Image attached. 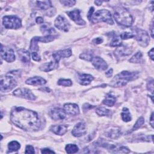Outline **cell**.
<instances>
[{"mask_svg":"<svg viewBox=\"0 0 154 154\" xmlns=\"http://www.w3.org/2000/svg\"><path fill=\"white\" fill-rule=\"evenodd\" d=\"M25 153H34L35 151H34V147L31 146V145L26 146V148H25Z\"/></svg>","mask_w":154,"mask_h":154,"instance_id":"40","label":"cell"},{"mask_svg":"<svg viewBox=\"0 0 154 154\" xmlns=\"http://www.w3.org/2000/svg\"><path fill=\"white\" fill-rule=\"evenodd\" d=\"M76 81L82 85H87L91 83L94 78L92 75L85 73H77L76 76Z\"/></svg>","mask_w":154,"mask_h":154,"instance_id":"15","label":"cell"},{"mask_svg":"<svg viewBox=\"0 0 154 154\" xmlns=\"http://www.w3.org/2000/svg\"><path fill=\"white\" fill-rule=\"evenodd\" d=\"M50 130L54 134L59 135H63L67 131V126L66 125H57L51 127Z\"/></svg>","mask_w":154,"mask_h":154,"instance_id":"19","label":"cell"},{"mask_svg":"<svg viewBox=\"0 0 154 154\" xmlns=\"http://www.w3.org/2000/svg\"><path fill=\"white\" fill-rule=\"evenodd\" d=\"M153 48H152L150 51H149V53H148V54H149V56L150 57V58H151V60H153Z\"/></svg>","mask_w":154,"mask_h":154,"instance_id":"47","label":"cell"},{"mask_svg":"<svg viewBox=\"0 0 154 154\" xmlns=\"http://www.w3.org/2000/svg\"><path fill=\"white\" fill-rule=\"evenodd\" d=\"M58 67V63L54 60V61H50L49 63H46L42 64L40 66V69L42 71L47 72H49L52 70H54L55 69H57Z\"/></svg>","mask_w":154,"mask_h":154,"instance_id":"20","label":"cell"},{"mask_svg":"<svg viewBox=\"0 0 154 154\" xmlns=\"http://www.w3.org/2000/svg\"><path fill=\"white\" fill-rule=\"evenodd\" d=\"M138 76L137 72L123 71L116 75L111 81L109 85L112 87H120L125 86L126 84L134 80Z\"/></svg>","mask_w":154,"mask_h":154,"instance_id":"2","label":"cell"},{"mask_svg":"<svg viewBox=\"0 0 154 154\" xmlns=\"http://www.w3.org/2000/svg\"><path fill=\"white\" fill-rule=\"evenodd\" d=\"M109 37H111V39L109 43V45L112 47H116V46H119L122 45V42L120 40V38L117 35V34L114 32H110L108 34Z\"/></svg>","mask_w":154,"mask_h":154,"instance_id":"23","label":"cell"},{"mask_svg":"<svg viewBox=\"0 0 154 154\" xmlns=\"http://www.w3.org/2000/svg\"><path fill=\"white\" fill-rule=\"evenodd\" d=\"M144 123V119L143 117H140L138 120L136 122L135 124L134 125V126H133L132 129H131V132H132V131H135L136 129H138L141 125H143Z\"/></svg>","mask_w":154,"mask_h":154,"instance_id":"36","label":"cell"},{"mask_svg":"<svg viewBox=\"0 0 154 154\" xmlns=\"http://www.w3.org/2000/svg\"><path fill=\"white\" fill-rule=\"evenodd\" d=\"M132 31L134 37L140 46L146 47L149 45L150 42L149 35L146 31L140 28H133Z\"/></svg>","mask_w":154,"mask_h":154,"instance_id":"6","label":"cell"},{"mask_svg":"<svg viewBox=\"0 0 154 154\" xmlns=\"http://www.w3.org/2000/svg\"><path fill=\"white\" fill-rule=\"evenodd\" d=\"M116 101V97L112 95L111 93H108L105 99L103 100V103L106 106H112L114 105Z\"/></svg>","mask_w":154,"mask_h":154,"instance_id":"24","label":"cell"},{"mask_svg":"<svg viewBox=\"0 0 154 154\" xmlns=\"http://www.w3.org/2000/svg\"><path fill=\"white\" fill-rule=\"evenodd\" d=\"M1 56L5 61L8 63L14 61L16 58L14 51L10 48L4 47L2 45H1Z\"/></svg>","mask_w":154,"mask_h":154,"instance_id":"10","label":"cell"},{"mask_svg":"<svg viewBox=\"0 0 154 154\" xmlns=\"http://www.w3.org/2000/svg\"><path fill=\"white\" fill-rule=\"evenodd\" d=\"M14 95L16 96L26 99L28 100H35L36 97L35 95L31 92V91L28 88H19L16 89L13 92Z\"/></svg>","mask_w":154,"mask_h":154,"instance_id":"9","label":"cell"},{"mask_svg":"<svg viewBox=\"0 0 154 154\" xmlns=\"http://www.w3.org/2000/svg\"><path fill=\"white\" fill-rule=\"evenodd\" d=\"M72 52L71 49H65L63 50L58 51L52 54V57L54 60L57 63H59L60 60L62 58L69 57L72 55Z\"/></svg>","mask_w":154,"mask_h":154,"instance_id":"16","label":"cell"},{"mask_svg":"<svg viewBox=\"0 0 154 154\" xmlns=\"http://www.w3.org/2000/svg\"><path fill=\"white\" fill-rule=\"evenodd\" d=\"M133 34L132 32H123L120 34V38L123 40H126L129 38H133Z\"/></svg>","mask_w":154,"mask_h":154,"instance_id":"37","label":"cell"},{"mask_svg":"<svg viewBox=\"0 0 154 154\" xmlns=\"http://www.w3.org/2000/svg\"><path fill=\"white\" fill-rule=\"evenodd\" d=\"M93 42L95 44H100L103 42V40L101 38H96L93 40Z\"/></svg>","mask_w":154,"mask_h":154,"instance_id":"43","label":"cell"},{"mask_svg":"<svg viewBox=\"0 0 154 154\" xmlns=\"http://www.w3.org/2000/svg\"><path fill=\"white\" fill-rule=\"evenodd\" d=\"M56 38L54 35H45L44 37H34L32 38L30 43L29 49L32 52H36L38 51V46L37 45L38 42L42 43H48L52 42Z\"/></svg>","mask_w":154,"mask_h":154,"instance_id":"8","label":"cell"},{"mask_svg":"<svg viewBox=\"0 0 154 154\" xmlns=\"http://www.w3.org/2000/svg\"><path fill=\"white\" fill-rule=\"evenodd\" d=\"M10 119L16 126L26 131H36L41 126L37 112L21 106L12 109Z\"/></svg>","mask_w":154,"mask_h":154,"instance_id":"1","label":"cell"},{"mask_svg":"<svg viewBox=\"0 0 154 154\" xmlns=\"http://www.w3.org/2000/svg\"><path fill=\"white\" fill-rule=\"evenodd\" d=\"M105 75H106V76L108 78H109V77L112 76V69H109V70L105 73Z\"/></svg>","mask_w":154,"mask_h":154,"instance_id":"45","label":"cell"},{"mask_svg":"<svg viewBox=\"0 0 154 154\" xmlns=\"http://www.w3.org/2000/svg\"><path fill=\"white\" fill-rule=\"evenodd\" d=\"M147 88L153 94V80L152 79H151V81H149L147 82Z\"/></svg>","mask_w":154,"mask_h":154,"instance_id":"39","label":"cell"},{"mask_svg":"<svg viewBox=\"0 0 154 154\" xmlns=\"http://www.w3.org/2000/svg\"><path fill=\"white\" fill-rule=\"evenodd\" d=\"M14 73L11 72L5 75L1 76L0 87L2 92H8L17 85V81L15 76H14Z\"/></svg>","mask_w":154,"mask_h":154,"instance_id":"4","label":"cell"},{"mask_svg":"<svg viewBox=\"0 0 154 154\" xmlns=\"http://www.w3.org/2000/svg\"><path fill=\"white\" fill-rule=\"evenodd\" d=\"M31 56H32V58L33 60H34L35 61H39L41 60V58H40V55L36 52H32Z\"/></svg>","mask_w":154,"mask_h":154,"instance_id":"41","label":"cell"},{"mask_svg":"<svg viewBox=\"0 0 154 154\" xmlns=\"http://www.w3.org/2000/svg\"><path fill=\"white\" fill-rule=\"evenodd\" d=\"M113 16L119 25L126 27H129L132 25L133 17L132 15L122 6H117L114 8Z\"/></svg>","mask_w":154,"mask_h":154,"instance_id":"3","label":"cell"},{"mask_svg":"<svg viewBox=\"0 0 154 154\" xmlns=\"http://www.w3.org/2000/svg\"><path fill=\"white\" fill-rule=\"evenodd\" d=\"M66 151L67 153H74L78 151V147L74 144H68L65 147Z\"/></svg>","mask_w":154,"mask_h":154,"instance_id":"32","label":"cell"},{"mask_svg":"<svg viewBox=\"0 0 154 154\" xmlns=\"http://www.w3.org/2000/svg\"><path fill=\"white\" fill-rule=\"evenodd\" d=\"M96 112L97 115L100 116H108L110 114L111 111L110 110L106 109L105 107H98L96 110Z\"/></svg>","mask_w":154,"mask_h":154,"instance_id":"31","label":"cell"},{"mask_svg":"<svg viewBox=\"0 0 154 154\" xmlns=\"http://www.w3.org/2000/svg\"><path fill=\"white\" fill-rule=\"evenodd\" d=\"M91 62L94 67L98 70H105L108 67V64L106 63L99 57H93L91 60Z\"/></svg>","mask_w":154,"mask_h":154,"instance_id":"17","label":"cell"},{"mask_svg":"<svg viewBox=\"0 0 154 154\" xmlns=\"http://www.w3.org/2000/svg\"><path fill=\"white\" fill-rule=\"evenodd\" d=\"M8 147L10 152H14L20 149V144L16 141H12L8 143Z\"/></svg>","mask_w":154,"mask_h":154,"instance_id":"30","label":"cell"},{"mask_svg":"<svg viewBox=\"0 0 154 154\" xmlns=\"http://www.w3.org/2000/svg\"><path fill=\"white\" fill-rule=\"evenodd\" d=\"M55 26L60 30L67 32L70 28V23L67 20L62 16H58L55 20Z\"/></svg>","mask_w":154,"mask_h":154,"instance_id":"11","label":"cell"},{"mask_svg":"<svg viewBox=\"0 0 154 154\" xmlns=\"http://www.w3.org/2000/svg\"><path fill=\"white\" fill-rule=\"evenodd\" d=\"M2 23L5 28L7 29H17L21 27V20L13 15L5 16L2 19Z\"/></svg>","mask_w":154,"mask_h":154,"instance_id":"7","label":"cell"},{"mask_svg":"<svg viewBox=\"0 0 154 154\" xmlns=\"http://www.w3.org/2000/svg\"><path fill=\"white\" fill-rule=\"evenodd\" d=\"M50 116L54 120H61L65 119L66 112L64 109L61 108H54L49 112Z\"/></svg>","mask_w":154,"mask_h":154,"instance_id":"12","label":"cell"},{"mask_svg":"<svg viewBox=\"0 0 154 154\" xmlns=\"http://www.w3.org/2000/svg\"><path fill=\"white\" fill-rule=\"evenodd\" d=\"M129 62L132 63H140L143 61V54L138 51L137 53H135L131 59L129 60Z\"/></svg>","mask_w":154,"mask_h":154,"instance_id":"27","label":"cell"},{"mask_svg":"<svg viewBox=\"0 0 154 154\" xmlns=\"http://www.w3.org/2000/svg\"><path fill=\"white\" fill-rule=\"evenodd\" d=\"M41 152H42V153H55L53 150H51V149H48V148L43 149L41 150Z\"/></svg>","mask_w":154,"mask_h":154,"instance_id":"42","label":"cell"},{"mask_svg":"<svg viewBox=\"0 0 154 154\" xmlns=\"http://www.w3.org/2000/svg\"><path fill=\"white\" fill-rule=\"evenodd\" d=\"M121 116H122V120L125 122H128L131 120V116L130 112L129 109L126 107H124L123 108L122 112L121 113Z\"/></svg>","mask_w":154,"mask_h":154,"instance_id":"28","label":"cell"},{"mask_svg":"<svg viewBox=\"0 0 154 154\" xmlns=\"http://www.w3.org/2000/svg\"><path fill=\"white\" fill-rule=\"evenodd\" d=\"M116 52L120 55H129L131 54L132 51H131L129 48L123 47V48L117 49L116 50Z\"/></svg>","mask_w":154,"mask_h":154,"instance_id":"34","label":"cell"},{"mask_svg":"<svg viewBox=\"0 0 154 154\" xmlns=\"http://www.w3.org/2000/svg\"><path fill=\"white\" fill-rule=\"evenodd\" d=\"M79 58L81 59L90 61H91L93 57V54L91 53V52L88 51V52H84V53H82L81 54H80Z\"/></svg>","mask_w":154,"mask_h":154,"instance_id":"33","label":"cell"},{"mask_svg":"<svg viewBox=\"0 0 154 154\" xmlns=\"http://www.w3.org/2000/svg\"><path fill=\"white\" fill-rule=\"evenodd\" d=\"M25 83L28 85H43L46 84V81L40 76H34L26 79L25 81Z\"/></svg>","mask_w":154,"mask_h":154,"instance_id":"21","label":"cell"},{"mask_svg":"<svg viewBox=\"0 0 154 154\" xmlns=\"http://www.w3.org/2000/svg\"><path fill=\"white\" fill-rule=\"evenodd\" d=\"M17 54L20 60L23 63H28L30 60L29 52L24 49H20L17 51Z\"/></svg>","mask_w":154,"mask_h":154,"instance_id":"22","label":"cell"},{"mask_svg":"<svg viewBox=\"0 0 154 154\" xmlns=\"http://www.w3.org/2000/svg\"><path fill=\"white\" fill-rule=\"evenodd\" d=\"M67 14L70 17V18L76 24L79 25H84L85 24V22L81 17L79 10L75 9L72 11H67Z\"/></svg>","mask_w":154,"mask_h":154,"instance_id":"13","label":"cell"},{"mask_svg":"<svg viewBox=\"0 0 154 154\" xmlns=\"http://www.w3.org/2000/svg\"><path fill=\"white\" fill-rule=\"evenodd\" d=\"M57 84L59 85L65 86V87H69L72 85V82L70 79H60L58 82Z\"/></svg>","mask_w":154,"mask_h":154,"instance_id":"35","label":"cell"},{"mask_svg":"<svg viewBox=\"0 0 154 154\" xmlns=\"http://www.w3.org/2000/svg\"><path fill=\"white\" fill-rule=\"evenodd\" d=\"M60 2L63 4L64 5L66 6H68V7H72L73 5H75V4L76 3L75 1H72V0H63V1H60Z\"/></svg>","mask_w":154,"mask_h":154,"instance_id":"38","label":"cell"},{"mask_svg":"<svg viewBox=\"0 0 154 154\" xmlns=\"http://www.w3.org/2000/svg\"><path fill=\"white\" fill-rule=\"evenodd\" d=\"M35 22L37 23H38V24L42 23L43 22V19L42 17H37L35 19Z\"/></svg>","mask_w":154,"mask_h":154,"instance_id":"46","label":"cell"},{"mask_svg":"<svg viewBox=\"0 0 154 154\" xmlns=\"http://www.w3.org/2000/svg\"><path fill=\"white\" fill-rule=\"evenodd\" d=\"M103 2V1H94V3L97 5H100L102 4V3Z\"/></svg>","mask_w":154,"mask_h":154,"instance_id":"50","label":"cell"},{"mask_svg":"<svg viewBox=\"0 0 154 154\" xmlns=\"http://www.w3.org/2000/svg\"><path fill=\"white\" fill-rule=\"evenodd\" d=\"M91 20L94 23L100 22H104L109 25H112L114 23L111 12L105 9L99 10L95 12L92 15Z\"/></svg>","mask_w":154,"mask_h":154,"instance_id":"5","label":"cell"},{"mask_svg":"<svg viewBox=\"0 0 154 154\" xmlns=\"http://www.w3.org/2000/svg\"><path fill=\"white\" fill-rule=\"evenodd\" d=\"M149 123H150L151 126L153 128V112H152L150 116V119Z\"/></svg>","mask_w":154,"mask_h":154,"instance_id":"48","label":"cell"},{"mask_svg":"<svg viewBox=\"0 0 154 154\" xmlns=\"http://www.w3.org/2000/svg\"><path fill=\"white\" fill-rule=\"evenodd\" d=\"M153 21L152 20V23H151V26H150V31H151V35H152V37L153 38Z\"/></svg>","mask_w":154,"mask_h":154,"instance_id":"49","label":"cell"},{"mask_svg":"<svg viewBox=\"0 0 154 154\" xmlns=\"http://www.w3.org/2000/svg\"><path fill=\"white\" fill-rule=\"evenodd\" d=\"M86 132V126L84 122L78 123L72 131V134L76 137H79L84 135Z\"/></svg>","mask_w":154,"mask_h":154,"instance_id":"14","label":"cell"},{"mask_svg":"<svg viewBox=\"0 0 154 154\" xmlns=\"http://www.w3.org/2000/svg\"><path fill=\"white\" fill-rule=\"evenodd\" d=\"M64 109L66 112L72 115L76 116L79 113V108L78 105L75 103H66L64 105Z\"/></svg>","mask_w":154,"mask_h":154,"instance_id":"18","label":"cell"},{"mask_svg":"<svg viewBox=\"0 0 154 154\" xmlns=\"http://www.w3.org/2000/svg\"><path fill=\"white\" fill-rule=\"evenodd\" d=\"M106 135L112 139H116L120 136V131L119 129H111V130H109L106 133Z\"/></svg>","mask_w":154,"mask_h":154,"instance_id":"29","label":"cell"},{"mask_svg":"<svg viewBox=\"0 0 154 154\" xmlns=\"http://www.w3.org/2000/svg\"><path fill=\"white\" fill-rule=\"evenodd\" d=\"M94 11V8L93 7H91L90 8V10L89 11V13L88 14V18L89 19V20H91V16L93 15V12Z\"/></svg>","mask_w":154,"mask_h":154,"instance_id":"44","label":"cell"},{"mask_svg":"<svg viewBox=\"0 0 154 154\" xmlns=\"http://www.w3.org/2000/svg\"><path fill=\"white\" fill-rule=\"evenodd\" d=\"M40 30L42 32V33L46 34V35H52V34L56 32L54 28L50 27L47 23L43 25L40 27Z\"/></svg>","mask_w":154,"mask_h":154,"instance_id":"26","label":"cell"},{"mask_svg":"<svg viewBox=\"0 0 154 154\" xmlns=\"http://www.w3.org/2000/svg\"><path fill=\"white\" fill-rule=\"evenodd\" d=\"M37 6L41 10H47L52 7V2L49 1H36Z\"/></svg>","mask_w":154,"mask_h":154,"instance_id":"25","label":"cell"}]
</instances>
